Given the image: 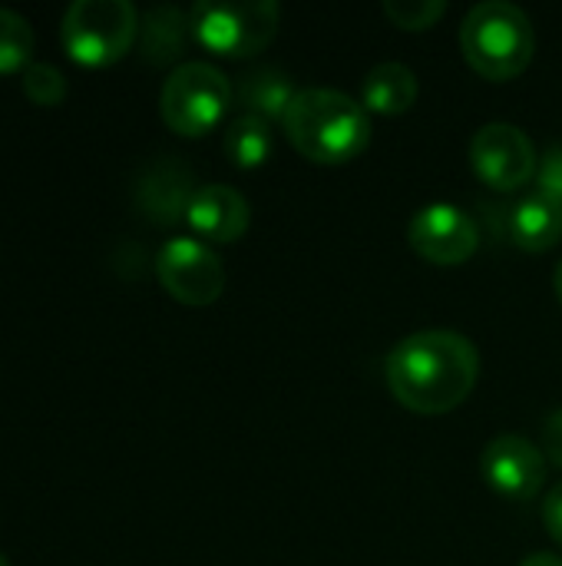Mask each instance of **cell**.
I'll return each instance as SVG.
<instances>
[{
    "mask_svg": "<svg viewBox=\"0 0 562 566\" xmlns=\"http://www.w3.org/2000/svg\"><path fill=\"white\" fill-rule=\"evenodd\" d=\"M388 391L414 415H450L480 381V355L460 332H417L401 338L384 361Z\"/></svg>",
    "mask_w": 562,
    "mask_h": 566,
    "instance_id": "1",
    "label": "cell"
},
{
    "mask_svg": "<svg viewBox=\"0 0 562 566\" xmlns=\"http://www.w3.org/2000/svg\"><path fill=\"white\" fill-rule=\"evenodd\" d=\"M282 133L308 163L341 166L371 146V113L338 90H298Z\"/></svg>",
    "mask_w": 562,
    "mask_h": 566,
    "instance_id": "2",
    "label": "cell"
},
{
    "mask_svg": "<svg viewBox=\"0 0 562 566\" xmlns=\"http://www.w3.org/2000/svg\"><path fill=\"white\" fill-rule=\"evenodd\" d=\"M460 50L467 63L494 83L520 76L537 53L530 17L507 0H484L470 7L460 23Z\"/></svg>",
    "mask_w": 562,
    "mask_h": 566,
    "instance_id": "3",
    "label": "cell"
},
{
    "mask_svg": "<svg viewBox=\"0 0 562 566\" xmlns=\"http://www.w3.org/2000/svg\"><path fill=\"white\" fill-rule=\"evenodd\" d=\"M189 17L192 40L225 60L262 53L282 27V7L275 0H202Z\"/></svg>",
    "mask_w": 562,
    "mask_h": 566,
    "instance_id": "4",
    "label": "cell"
},
{
    "mask_svg": "<svg viewBox=\"0 0 562 566\" xmlns=\"http://www.w3.org/2000/svg\"><path fill=\"white\" fill-rule=\"evenodd\" d=\"M139 36V13L129 0H76L63 10L60 40L79 66L119 63Z\"/></svg>",
    "mask_w": 562,
    "mask_h": 566,
    "instance_id": "5",
    "label": "cell"
},
{
    "mask_svg": "<svg viewBox=\"0 0 562 566\" xmlns=\"http://www.w3.org/2000/svg\"><path fill=\"white\" fill-rule=\"evenodd\" d=\"M232 106V83L229 76L202 60H189L179 63L159 93V113L162 123L185 139H199L205 133H212L222 116Z\"/></svg>",
    "mask_w": 562,
    "mask_h": 566,
    "instance_id": "6",
    "label": "cell"
},
{
    "mask_svg": "<svg viewBox=\"0 0 562 566\" xmlns=\"http://www.w3.org/2000/svg\"><path fill=\"white\" fill-rule=\"evenodd\" d=\"M156 275L159 285L189 308H205L222 298L225 292V265L215 255L212 245L202 239L176 235L169 239L156 255Z\"/></svg>",
    "mask_w": 562,
    "mask_h": 566,
    "instance_id": "7",
    "label": "cell"
},
{
    "mask_svg": "<svg viewBox=\"0 0 562 566\" xmlns=\"http://www.w3.org/2000/svg\"><path fill=\"white\" fill-rule=\"evenodd\" d=\"M470 166L474 176L494 192H517L537 176L540 156L520 126L487 123L470 139Z\"/></svg>",
    "mask_w": 562,
    "mask_h": 566,
    "instance_id": "8",
    "label": "cell"
},
{
    "mask_svg": "<svg viewBox=\"0 0 562 566\" xmlns=\"http://www.w3.org/2000/svg\"><path fill=\"white\" fill-rule=\"evenodd\" d=\"M407 242L424 262L454 269V265H464L474 259V252L480 249V229H477L474 216L464 212L460 206L434 202V206H424L411 219Z\"/></svg>",
    "mask_w": 562,
    "mask_h": 566,
    "instance_id": "9",
    "label": "cell"
},
{
    "mask_svg": "<svg viewBox=\"0 0 562 566\" xmlns=\"http://www.w3.org/2000/svg\"><path fill=\"white\" fill-rule=\"evenodd\" d=\"M480 474L500 497L527 504L547 484V458L533 441L520 434H500L484 448Z\"/></svg>",
    "mask_w": 562,
    "mask_h": 566,
    "instance_id": "10",
    "label": "cell"
},
{
    "mask_svg": "<svg viewBox=\"0 0 562 566\" xmlns=\"http://www.w3.org/2000/svg\"><path fill=\"white\" fill-rule=\"evenodd\" d=\"M185 222L195 232V239H202L205 245H232L248 232L252 222V209L248 199L225 186V182H212V186H199L189 209H185Z\"/></svg>",
    "mask_w": 562,
    "mask_h": 566,
    "instance_id": "11",
    "label": "cell"
},
{
    "mask_svg": "<svg viewBox=\"0 0 562 566\" xmlns=\"http://www.w3.org/2000/svg\"><path fill=\"white\" fill-rule=\"evenodd\" d=\"M199 186H192V172L179 159H159L152 169H146L136 199L146 219L156 226H176L185 219V209L192 202Z\"/></svg>",
    "mask_w": 562,
    "mask_h": 566,
    "instance_id": "12",
    "label": "cell"
},
{
    "mask_svg": "<svg viewBox=\"0 0 562 566\" xmlns=\"http://www.w3.org/2000/svg\"><path fill=\"white\" fill-rule=\"evenodd\" d=\"M503 232L523 252H550L562 242V206L543 192H530L507 209Z\"/></svg>",
    "mask_w": 562,
    "mask_h": 566,
    "instance_id": "13",
    "label": "cell"
},
{
    "mask_svg": "<svg viewBox=\"0 0 562 566\" xmlns=\"http://www.w3.org/2000/svg\"><path fill=\"white\" fill-rule=\"evenodd\" d=\"M189 40H192V17L172 3H159L139 20V50L152 66L176 63Z\"/></svg>",
    "mask_w": 562,
    "mask_h": 566,
    "instance_id": "14",
    "label": "cell"
},
{
    "mask_svg": "<svg viewBox=\"0 0 562 566\" xmlns=\"http://www.w3.org/2000/svg\"><path fill=\"white\" fill-rule=\"evenodd\" d=\"M238 106L245 109V116H258L265 123H278L285 119L288 106L295 103L298 90L291 83V76L278 66H258V70H248L242 80H238Z\"/></svg>",
    "mask_w": 562,
    "mask_h": 566,
    "instance_id": "15",
    "label": "cell"
},
{
    "mask_svg": "<svg viewBox=\"0 0 562 566\" xmlns=\"http://www.w3.org/2000/svg\"><path fill=\"white\" fill-rule=\"evenodd\" d=\"M417 103V76L407 63H381L364 76L361 106L378 116H401Z\"/></svg>",
    "mask_w": 562,
    "mask_h": 566,
    "instance_id": "16",
    "label": "cell"
},
{
    "mask_svg": "<svg viewBox=\"0 0 562 566\" xmlns=\"http://www.w3.org/2000/svg\"><path fill=\"white\" fill-rule=\"evenodd\" d=\"M272 126L258 116H238L232 119L229 133H225V156L232 159V166L238 169H258L268 163L272 156Z\"/></svg>",
    "mask_w": 562,
    "mask_h": 566,
    "instance_id": "17",
    "label": "cell"
},
{
    "mask_svg": "<svg viewBox=\"0 0 562 566\" xmlns=\"http://www.w3.org/2000/svg\"><path fill=\"white\" fill-rule=\"evenodd\" d=\"M33 56V27L17 10L0 7V76L26 70Z\"/></svg>",
    "mask_w": 562,
    "mask_h": 566,
    "instance_id": "18",
    "label": "cell"
},
{
    "mask_svg": "<svg viewBox=\"0 0 562 566\" xmlns=\"http://www.w3.org/2000/svg\"><path fill=\"white\" fill-rule=\"evenodd\" d=\"M20 86L36 106H60L66 99V76L53 63H30L20 76Z\"/></svg>",
    "mask_w": 562,
    "mask_h": 566,
    "instance_id": "19",
    "label": "cell"
},
{
    "mask_svg": "<svg viewBox=\"0 0 562 566\" xmlns=\"http://www.w3.org/2000/svg\"><path fill=\"white\" fill-rule=\"evenodd\" d=\"M384 13L394 27L421 33V30L437 27V20L447 13V3L444 0H388Z\"/></svg>",
    "mask_w": 562,
    "mask_h": 566,
    "instance_id": "20",
    "label": "cell"
},
{
    "mask_svg": "<svg viewBox=\"0 0 562 566\" xmlns=\"http://www.w3.org/2000/svg\"><path fill=\"white\" fill-rule=\"evenodd\" d=\"M537 192H543L547 199L562 206V143L550 146L547 156L537 166Z\"/></svg>",
    "mask_w": 562,
    "mask_h": 566,
    "instance_id": "21",
    "label": "cell"
},
{
    "mask_svg": "<svg viewBox=\"0 0 562 566\" xmlns=\"http://www.w3.org/2000/svg\"><path fill=\"white\" fill-rule=\"evenodd\" d=\"M540 451H543V458H547L550 464L562 468V408L560 411H553V415L547 418V424H543V444H540Z\"/></svg>",
    "mask_w": 562,
    "mask_h": 566,
    "instance_id": "22",
    "label": "cell"
},
{
    "mask_svg": "<svg viewBox=\"0 0 562 566\" xmlns=\"http://www.w3.org/2000/svg\"><path fill=\"white\" fill-rule=\"evenodd\" d=\"M543 524H547V534L560 544L562 551V481L543 501Z\"/></svg>",
    "mask_w": 562,
    "mask_h": 566,
    "instance_id": "23",
    "label": "cell"
},
{
    "mask_svg": "<svg viewBox=\"0 0 562 566\" xmlns=\"http://www.w3.org/2000/svg\"><path fill=\"white\" fill-rule=\"evenodd\" d=\"M520 566H562V557H556V554H530Z\"/></svg>",
    "mask_w": 562,
    "mask_h": 566,
    "instance_id": "24",
    "label": "cell"
},
{
    "mask_svg": "<svg viewBox=\"0 0 562 566\" xmlns=\"http://www.w3.org/2000/svg\"><path fill=\"white\" fill-rule=\"evenodd\" d=\"M553 289H556V298H560L562 305V259L560 265H556V272H553Z\"/></svg>",
    "mask_w": 562,
    "mask_h": 566,
    "instance_id": "25",
    "label": "cell"
},
{
    "mask_svg": "<svg viewBox=\"0 0 562 566\" xmlns=\"http://www.w3.org/2000/svg\"><path fill=\"white\" fill-rule=\"evenodd\" d=\"M0 566H10V564H7V557H3V554H0Z\"/></svg>",
    "mask_w": 562,
    "mask_h": 566,
    "instance_id": "26",
    "label": "cell"
}]
</instances>
